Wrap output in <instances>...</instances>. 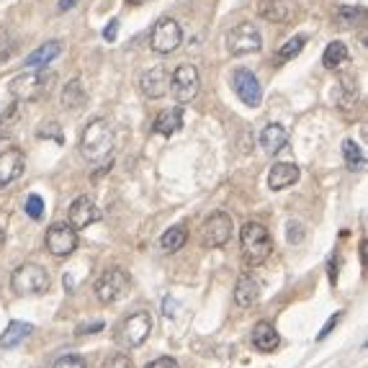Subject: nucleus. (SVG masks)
Listing matches in <instances>:
<instances>
[{
  "label": "nucleus",
  "mask_w": 368,
  "mask_h": 368,
  "mask_svg": "<svg viewBox=\"0 0 368 368\" xmlns=\"http://www.w3.org/2000/svg\"><path fill=\"white\" fill-rule=\"evenodd\" d=\"M340 312H338V315H335V317H330V319H327V324H324V327H322V333H319V340H324V338H327V335H330V330H333V327H335V324H338V322H340Z\"/></svg>",
  "instance_id": "58836bf2"
},
{
  "label": "nucleus",
  "mask_w": 368,
  "mask_h": 368,
  "mask_svg": "<svg viewBox=\"0 0 368 368\" xmlns=\"http://www.w3.org/2000/svg\"><path fill=\"white\" fill-rule=\"evenodd\" d=\"M189 240V232H186V227H170L168 232L160 237V245L165 252H178L183 245Z\"/></svg>",
  "instance_id": "cd10ccee"
},
{
  "label": "nucleus",
  "mask_w": 368,
  "mask_h": 368,
  "mask_svg": "<svg viewBox=\"0 0 368 368\" xmlns=\"http://www.w3.org/2000/svg\"><path fill=\"white\" fill-rule=\"evenodd\" d=\"M240 245H243V261L247 268L263 265L270 258V252H273L270 232L261 222H247L240 229Z\"/></svg>",
  "instance_id": "7ed1b4c3"
},
{
  "label": "nucleus",
  "mask_w": 368,
  "mask_h": 368,
  "mask_svg": "<svg viewBox=\"0 0 368 368\" xmlns=\"http://www.w3.org/2000/svg\"><path fill=\"white\" fill-rule=\"evenodd\" d=\"M31 333H34V327H31V324L13 319V322H10L8 327H6L3 338H0V345H3L6 351H10V348H18V345L26 340V338H28Z\"/></svg>",
  "instance_id": "b1692460"
},
{
  "label": "nucleus",
  "mask_w": 368,
  "mask_h": 368,
  "mask_svg": "<svg viewBox=\"0 0 368 368\" xmlns=\"http://www.w3.org/2000/svg\"><path fill=\"white\" fill-rule=\"evenodd\" d=\"M52 368H88V363H85L80 356H72V353H67V356H60V358L54 360Z\"/></svg>",
  "instance_id": "2f4dec72"
},
{
  "label": "nucleus",
  "mask_w": 368,
  "mask_h": 368,
  "mask_svg": "<svg viewBox=\"0 0 368 368\" xmlns=\"http://www.w3.org/2000/svg\"><path fill=\"white\" fill-rule=\"evenodd\" d=\"M60 52H62V44L57 39H52V42L42 44L39 49H34L31 54H26V64L28 67H46L54 57H60Z\"/></svg>",
  "instance_id": "4be33fe9"
},
{
  "label": "nucleus",
  "mask_w": 368,
  "mask_h": 368,
  "mask_svg": "<svg viewBox=\"0 0 368 368\" xmlns=\"http://www.w3.org/2000/svg\"><path fill=\"white\" fill-rule=\"evenodd\" d=\"M98 330H103V322L96 319V322H90V324H80V327H78V335H93V333H98Z\"/></svg>",
  "instance_id": "e433bc0d"
},
{
  "label": "nucleus",
  "mask_w": 368,
  "mask_h": 368,
  "mask_svg": "<svg viewBox=\"0 0 368 368\" xmlns=\"http://www.w3.org/2000/svg\"><path fill=\"white\" fill-rule=\"evenodd\" d=\"M348 60H351V52H348L345 42H338V39L330 42L322 54V64L327 70H340L342 64H348Z\"/></svg>",
  "instance_id": "5701e85b"
},
{
  "label": "nucleus",
  "mask_w": 368,
  "mask_h": 368,
  "mask_svg": "<svg viewBox=\"0 0 368 368\" xmlns=\"http://www.w3.org/2000/svg\"><path fill=\"white\" fill-rule=\"evenodd\" d=\"M150 333H152V317H150V312H134V315L124 317L119 322L114 340H116L119 348L134 351V348H139L150 338Z\"/></svg>",
  "instance_id": "20e7f679"
},
{
  "label": "nucleus",
  "mask_w": 368,
  "mask_h": 368,
  "mask_svg": "<svg viewBox=\"0 0 368 368\" xmlns=\"http://www.w3.org/2000/svg\"><path fill=\"white\" fill-rule=\"evenodd\" d=\"M258 299H261V283L252 279L250 273H243L237 279V286H234V301H237V306L247 309V306L258 304Z\"/></svg>",
  "instance_id": "a211bd4d"
},
{
  "label": "nucleus",
  "mask_w": 368,
  "mask_h": 368,
  "mask_svg": "<svg viewBox=\"0 0 368 368\" xmlns=\"http://www.w3.org/2000/svg\"><path fill=\"white\" fill-rule=\"evenodd\" d=\"M232 88L237 93V98L243 100L245 106H261L263 100V88H261V80L252 75L247 67H240V70H234L232 75Z\"/></svg>",
  "instance_id": "ddd939ff"
},
{
  "label": "nucleus",
  "mask_w": 368,
  "mask_h": 368,
  "mask_svg": "<svg viewBox=\"0 0 368 368\" xmlns=\"http://www.w3.org/2000/svg\"><path fill=\"white\" fill-rule=\"evenodd\" d=\"M335 100H338V108L340 111H353L356 103H358V82L351 75H340L338 80V90H335Z\"/></svg>",
  "instance_id": "6ab92c4d"
},
{
  "label": "nucleus",
  "mask_w": 368,
  "mask_h": 368,
  "mask_svg": "<svg viewBox=\"0 0 368 368\" xmlns=\"http://www.w3.org/2000/svg\"><path fill=\"white\" fill-rule=\"evenodd\" d=\"M80 152L88 162H106L114 152V129L106 119H93L80 134Z\"/></svg>",
  "instance_id": "f03ea898"
},
{
  "label": "nucleus",
  "mask_w": 368,
  "mask_h": 368,
  "mask_svg": "<svg viewBox=\"0 0 368 368\" xmlns=\"http://www.w3.org/2000/svg\"><path fill=\"white\" fill-rule=\"evenodd\" d=\"M100 368H134V363H132V358L124 356V353H114V356H108V358L103 360V366Z\"/></svg>",
  "instance_id": "72a5a7b5"
},
{
  "label": "nucleus",
  "mask_w": 368,
  "mask_h": 368,
  "mask_svg": "<svg viewBox=\"0 0 368 368\" xmlns=\"http://www.w3.org/2000/svg\"><path fill=\"white\" fill-rule=\"evenodd\" d=\"M299 175H301V170H299L294 162H276L268 173V189L270 191L288 189V186H294V183H297Z\"/></svg>",
  "instance_id": "dca6fc26"
},
{
  "label": "nucleus",
  "mask_w": 368,
  "mask_h": 368,
  "mask_svg": "<svg viewBox=\"0 0 368 368\" xmlns=\"http://www.w3.org/2000/svg\"><path fill=\"white\" fill-rule=\"evenodd\" d=\"M288 243H301V237H304V227L299 225V222H288Z\"/></svg>",
  "instance_id": "f704fd0d"
},
{
  "label": "nucleus",
  "mask_w": 368,
  "mask_h": 368,
  "mask_svg": "<svg viewBox=\"0 0 368 368\" xmlns=\"http://www.w3.org/2000/svg\"><path fill=\"white\" fill-rule=\"evenodd\" d=\"M44 245L54 258H70L78 250V229H72L67 222H57L46 229Z\"/></svg>",
  "instance_id": "1a4fd4ad"
},
{
  "label": "nucleus",
  "mask_w": 368,
  "mask_h": 368,
  "mask_svg": "<svg viewBox=\"0 0 368 368\" xmlns=\"http://www.w3.org/2000/svg\"><path fill=\"white\" fill-rule=\"evenodd\" d=\"M78 3H80V0H60V6H57V8H60V10H70V8H75Z\"/></svg>",
  "instance_id": "a19ab883"
},
{
  "label": "nucleus",
  "mask_w": 368,
  "mask_h": 368,
  "mask_svg": "<svg viewBox=\"0 0 368 368\" xmlns=\"http://www.w3.org/2000/svg\"><path fill=\"white\" fill-rule=\"evenodd\" d=\"M198 88H201V75L196 64H178L170 72V90L178 103H191L198 96Z\"/></svg>",
  "instance_id": "6e6552de"
},
{
  "label": "nucleus",
  "mask_w": 368,
  "mask_h": 368,
  "mask_svg": "<svg viewBox=\"0 0 368 368\" xmlns=\"http://www.w3.org/2000/svg\"><path fill=\"white\" fill-rule=\"evenodd\" d=\"M26 214L31 216V219H42V214H44V201H42V196H36V193H31V196L26 198Z\"/></svg>",
  "instance_id": "473e14b6"
},
{
  "label": "nucleus",
  "mask_w": 368,
  "mask_h": 368,
  "mask_svg": "<svg viewBox=\"0 0 368 368\" xmlns=\"http://www.w3.org/2000/svg\"><path fill=\"white\" fill-rule=\"evenodd\" d=\"M144 368H180L178 366V360L170 358V356H162V358L152 360V363H147Z\"/></svg>",
  "instance_id": "c9c22d12"
},
{
  "label": "nucleus",
  "mask_w": 368,
  "mask_h": 368,
  "mask_svg": "<svg viewBox=\"0 0 368 368\" xmlns=\"http://www.w3.org/2000/svg\"><path fill=\"white\" fill-rule=\"evenodd\" d=\"M288 144V132L281 124H268L261 132V147L265 152L276 155Z\"/></svg>",
  "instance_id": "412c9836"
},
{
  "label": "nucleus",
  "mask_w": 368,
  "mask_h": 368,
  "mask_svg": "<svg viewBox=\"0 0 368 368\" xmlns=\"http://www.w3.org/2000/svg\"><path fill=\"white\" fill-rule=\"evenodd\" d=\"M183 126V108H168V111H160L157 119H155V132L162 137H173L175 132H180Z\"/></svg>",
  "instance_id": "aec40b11"
},
{
  "label": "nucleus",
  "mask_w": 368,
  "mask_h": 368,
  "mask_svg": "<svg viewBox=\"0 0 368 368\" xmlns=\"http://www.w3.org/2000/svg\"><path fill=\"white\" fill-rule=\"evenodd\" d=\"M252 345H255V351L261 353H273L281 345L279 330L270 322H258L252 327Z\"/></svg>",
  "instance_id": "f3484780"
},
{
  "label": "nucleus",
  "mask_w": 368,
  "mask_h": 368,
  "mask_svg": "<svg viewBox=\"0 0 368 368\" xmlns=\"http://www.w3.org/2000/svg\"><path fill=\"white\" fill-rule=\"evenodd\" d=\"M52 82L54 72L44 70V67H31V70L21 72L8 82V93L10 98L18 100V103H34L52 90Z\"/></svg>",
  "instance_id": "f257e3e1"
},
{
  "label": "nucleus",
  "mask_w": 368,
  "mask_h": 368,
  "mask_svg": "<svg viewBox=\"0 0 368 368\" xmlns=\"http://www.w3.org/2000/svg\"><path fill=\"white\" fill-rule=\"evenodd\" d=\"M201 245L204 247H209V250H214V247H222V245H227V240L232 237V216L225 214V211H216V214H211L201 225Z\"/></svg>",
  "instance_id": "9b49d317"
},
{
  "label": "nucleus",
  "mask_w": 368,
  "mask_h": 368,
  "mask_svg": "<svg viewBox=\"0 0 368 368\" xmlns=\"http://www.w3.org/2000/svg\"><path fill=\"white\" fill-rule=\"evenodd\" d=\"M100 219V211L96 207V201L90 196H78L70 207V222L67 225L72 229H88L90 225H96Z\"/></svg>",
  "instance_id": "4468645a"
},
{
  "label": "nucleus",
  "mask_w": 368,
  "mask_h": 368,
  "mask_svg": "<svg viewBox=\"0 0 368 368\" xmlns=\"http://www.w3.org/2000/svg\"><path fill=\"white\" fill-rule=\"evenodd\" d=\"M49 129H39V137H52L54 134V139H60V126L54 124V121H49Z\"/></svg>",
  "instance_id": "ea45409f"
},
{
  "label": "nucleus",
  "mask_w": 368,
  "mask_h": 368,
  "mask_svg": "<svg viewBox=\"0 0 368 368\" xmlns=\"http://www.w3.org/2000/svg\"><path fill=\"white\" fill-rule=\"evenodd\" d=\"M227 49H229V54H234V57L261 52L263 49L261 31L252 26V24H237V26L227 34Z\"/></svg>",
  "instance_id": "9d476101"
},
{
  "label": "nucleus",
  "mask_w": 368,
  "mask_h": 368,
  "mask_svg": "<svg viewBox=\"0 0 368 368\" xmlns=\"http://www.w3.org/2000/svg\"><path fill=\"white\" fill-rule=\"evenodd\" d=\"M116 31H119V18H111V24L103 28V36H106L108 42H114V39H116Z\"/></svg>",
  "instance_id": "4c0bfd02"
},
{
  "label": "nucleus",
  "mask_w": 368,
  "mask_h": 368,
  "mask_svg": "<svg viewBox=\"0 0 368 368\" xmlns=\"http://www.w3.org/2000/svg\"><path fill=\"white\" fill-rule=\"evenodd\" d=\"M49 273L36 263H21L13 276H10V288L18 297H39L49 291Z\"/></svg>",
  "instance_id": "39448f33"
},
{
  "label": "nucleus",
  "mask_w": 368,
  "mask_h": 368,
  "mask_svg": "<svg viewBox=\"0 0 368 368\" xmlns=\"http://www.w3.org/2000/svg\"><path fill=\"white\" fill-rule=\"evenodd\" d=\"M261 16L270 24H286L288 16H291V6L286 0H263Z\"/></svg>",
  "instance_id": "393cba45"
},
{
  "label": "nucleus",
  "mask_w": 368,
  "mask_h": 368,
  "mask_svg": "<svg viewBox=\"0 0 368 368\" xmlns=\"http://www.w3.org/2000/svg\"><path fill=\"white\" fill-rule=\"evenodd\" d=\"M342 157H345V165H348V170H363L366 168V155L360 150V144H356L353 139H345L342 142Z\"/></svg>",
  "instance_id": "bb28decb"
},
{
  "label": "nucleus",
  "mask_w": 368,
  "mask_h": 368,
  "mask_svg": "<svg viewBox=\"0 0 368 368\" xmlns=\"http://www.w3.org/2000/svg\"><path fill=\"white\" fill-rule=\"evenodd\" d=\"M304 44H306L304 36H294V39H288L286 44H283V46L279 49V54H276V57H279V62L294 60V57H297V54L301 52V49H304Z\"/></svg>",
  "instance_id": "7c9ffc66"
},
{
  "label": "nucleus",
  "mask_w": 368,
  "mask_h": 368,
  "mask_svg": "<svg viewBox=\"0 0 368 368\" xmlns=\"http://www.w3.org/2000/svg\"><path fill=\"white\" fill-rule=\"evenodd\" d=\"M360 16H363V8H356V6H338L335 8V21L340 26H353Z\"/></svg>",
  "instance_id": "c756f323"
},
{
  "label": "nucleus",
  "mask_w": 368,
  "mask_h": 368,
  "mask_svg": "<svg viewBox=\"0 0 368 368\" xmlns=\"http://www.w3.org/2000/svg\"><path fill=\"white\" fill-rule=\"evenodd\" d=\"M21 124V106L13 103V106L0 116V139H10L16 134V126Z\"/></svg>",
  "instance_id": "c85d7f7f"
},
{
  "label": "nucleus",
  "mask_w": 368,
  "mask_h": 368,
  "mask_svg": "<svg viewBox=\"0 0 368 368\" xmlns=\"http://www.w3.org/2000/svg\"><path fill=\"white\" fill-rule=\"evenodd\" d=\"M85 100H88V93H85V88H82V82L78 80V78H75V80H70L62 88V106L64 108L78 111V108L85 106Z\"/></svg>",
  "instance_id": "a878e982"
},
{
  "label": "nucleus",
  "mask_w": 368,
  "mask_h": 368,
  "mask_svg": "<svg viewBox=\"0 0 368 368\" xmlns=\"http://www.w3.org/2000/svg\"><path fill=\"white\" fill-rule=\"evenodd\" d=\"M129 291V276L121 268H108L96 281V299L100 304H116Z\"/></svg>",
  "instance_id": "0eeeda50"
},
{
  "label": "nucleus",
  "mask_w": 368,
  "mask_h": 368,
  "mask_svg": "<svg viewBox=\"0 0 368 368\" xmlns=\"http://www.w3.org/2000/svg\"><path fill=\"white\" fill-rule=\"evenodd\" d=\"M139 90H142L144 98L150 100L168 96V90H170V70L165 64H155L150 70H144L139 75Z\"/></svg>",
  "instance_id": "f8f14e48"
},
{
  "label": "nucleus",
  "mask_w": 368,
  "mask_h": 368,
  "mask_svg": "<svg viewBox=\"0 0 368 368\" xmlns=\"http://www.w3.org/2000/svg\"><path fill=\"white\" fill-rule=\"evenodd\" d=\"M183 42V28L175 18H160L150 31V49L157 54H170L175 52Z\"/></svg>",
  "instance_id": "423d86ee"
},
{
  "label": "nucleus",
  "mask_w": 368,
  "mask_h": 368,
  "mask_svg": "<svg viewBox=\"0 0 368 368\" xmlns=\"http://www.w3.org/2000/svg\"><path fill=\"white\" fill-rule=\"evenodd\" d=\"M21 173H24V152L18 147H3L0 150V189L13 183Z\"/></svg>",
  "instance_id": "2eb2a0df"
}]
</instances>
